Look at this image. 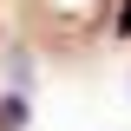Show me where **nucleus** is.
I'll return each instance as SVG.
<instances>
[{
	"label": "nucleus",
	"mask_w": 131,
	"mask_h": 131,
	"mask_svg": "<svg viewBox=\"0 0 131 131\" xmlns=\"http://www.w3.org/2000/svg\"><path fill=\"white\" fill-rule=\"evenodd\" d=\"M112 33H118V39H131V0L118 7V20H112Z\"/></svg>",
	"instance_id": "nucleus-2"
},
{
	"label": "nucleus",
	"mask_w": 131,
	"mask_h": 131,
	"mask_svg": "<svg viewBox=\"0 0 131 131\" xmlns=\"http://www.w3.org/2000/svg\"><path fill=\"white\" fill-rule=\"evenodd\" d=\"M26 118H33L26 92H7V98H0V131H26Z\"/></svg>",
	"instance_id": "nucleus-1"
}]
</instances>
